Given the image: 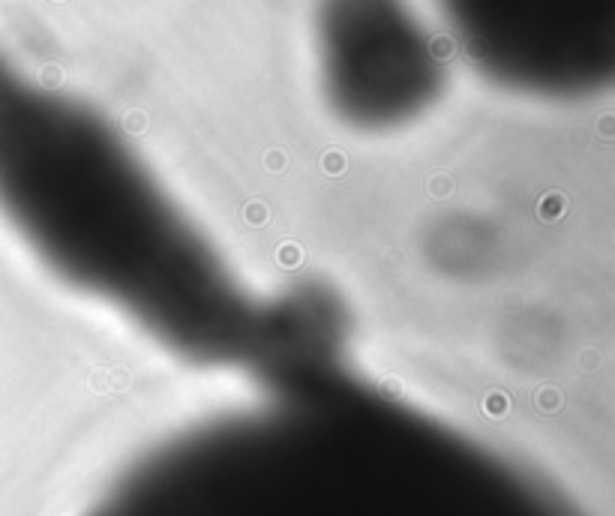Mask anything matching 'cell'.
Returning <instances> with one entry per match:
<instances>
[{
    "instance_id": "obj_1",
    "label": "cell",
    "mask_w": 615,
    "mask_h": 516,
    "mask_svg": "<svg viewBox=\"0 0 615 516\" xmlns=\"http://www.w3.org/2000/svg\"><path fill=\"white\" fill-rule=\"evenodd\" d=\"M0 207L45 261L199 357L241 355L249 306L93 109L0 54Z\"/></svg>"
},
{
    "instance_id": "obj_3",
    "label": "cell",
    "mask_w": 615,
    "mask_h": 516,
    "mask_svg": "<svg viewBox=\"0 0 615 516\" xmlns=\"http://www.w3.org/2000/svg\"><path fill=\"white\" fill-rule=\"evenodd\" d=\"M318 52L331 102L351 124H403L438 93V54L403 0H322Z\"/></svg>"
},
{
    "instance_id": "obj_2",
    "label": "cell",
    "mask_w": 615,
    "mask_h": 516,
    "mask_svg": "<svg viewBox=\"0 0 615 516\" xmlns=\"http://www.w3.org/2000/svg\"><path fill=\"white\" fill-rule=\"evenodd\" d=\"M462 48L495 81L573 96L612 76L615 0H441Z\"/></svg>"
}]
</instances>
